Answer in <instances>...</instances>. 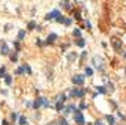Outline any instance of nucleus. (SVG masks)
Segmentation results:
<instances>
[{
    "mask_svg": "<svg viewBox=\"0 0 126 125\" xmlns=\"http://www.w3.org/2000/svg\"><path fill=\"white\" fill-rule=\"evenodd\" d=\"M111 45H113V48L116 50V51H122L123 44H122V41H120V39H117V38H113V39H111Z\"/></svg>",
    "mask_w": 126,
    "mask_h": 125,
    "instance_id": "obj_1",
    "label": "nucleus"
},
{
    "mask_svg": "<svg viewBox=\"0 0 126 125\" xmlns=\"http://www.w3.org/2000/svg\"><path fill=\"white\" fill-rule=\"evenodd\" d=\"M65 100H66V96H65V95L57 96V103H56V110H57V112H60V110H62V107H63V103H65Z\"/></svg>",
    "mask_w": 126,
    "mask_h": 125,
    "instance_id": "obj_2",
    "label": "nucleus"
},
{
    "mask_svg": "<svg viewBox=\"0 0 126 125\" xmlns=\"http://www.w3.org/2000/svg\"><path fill=\"white\" fill-rule=\"evenodd\" d=\"M72 83L81 86V84L84 83V77H83V75H74V77H72Z\"/></svg>",
    "mask_w": 126,
    "mask_h": 125,
    "instance_id": "obj_3",
    "label": "nucleus"
},
{
    "mask_svg": "<svg viewBox=\"0 0 126 125\" xmlns=\"http://www.w3.org/2000/svg\"><path fill=\"white\" fill-rule=\"evenodd\" d=\"M75 122L78 125H84V118H83L81 112H75Z\"/></svg>",
    "mask_w": 126,
    "mask_h": 125,
    "instance_id": "obj_4",
    "label": "nucleus"
},
{
    "mask_svg": "<svg viewBox=\"0 0 126 125\" xmlns=\"http://www.w3.org/2000/svg\"><path fill=\"white\" fill-rule=\"evenodd\" d=\"M59 17H60V12H59V11H53V12L47 14V17H45V18H47V20H57Z\"/></svg>",
    "mask_w": 126,
    "mask_h": 125,
    "instance_id": "obj_5",
    "label": "nucleus"
},
{
    "mask_svg": "<svg viewBox=\"0 0 126 125\" xmlns=\"http://www.w3.org/2000/svg\"><path fill=\"white\" fill-rule=\"evenodd\" d=\"M84 94H86L84 89H72V90H71V95H72V96H78V98H80V96H83Z\"/></svg>",
    "mask_w": 126,
    "mask_h": 125,
    "instance_id": "obj_6",
    "label": "nucleus"
},
{
    "mask_svg": "<svg viewBox=\"0 0 126 125\" xmlns=\"http://www.w3.org/2000/svg\"><path fill=\"white\" fill-rule=\"evenodd\" d=\"M44 104H45V100H44V98H38V100L35 101V104H33V107H35V109H39V107L44 106Z\"/></svg>",
    "mask_w": 126,
    "mask_h": 125,
    "instance_id": "obj_7",
    "label": "nucleus"
},
{
    "mask_svg": "<svg viewBox=\"0 0 126 125\" xmlns=\"http://www.w3.org/2000/svg\"><path fill=\"white\" fill-rule=\"evenodd\" d=\"M2 54L3 56H6V54H9V48H8V45H6V42H2Z\"/></svg>",
    "mask_w": 126,
    "mask_h": 125,
    "instance_id": "obj_8",
    "label": "nucleus"
},
{
    "mask_svg": "<svg viewBox=\"0 0 126 125\" xmlns=\"http://www.w3.org/2000/svg\"><path fill=\"white\" fill-rule=\"evenodd\" d=\"M54 39H57V35H54V33H53V35H50V36L47 38V44H53Z\"/></svg>",
    "mask_w": 126,
    "mask_h": 125,
    "instance_id": "obj_9",
    "label": "nucleus"
},
{
    "mask_svg": "<svg viewBox=\"0 0 126 125\" xmlns=\"http://www.w3.org/2000/svg\"><path fill=\"white\" fill-rule=\"evenodd\" d=\"M63 8H65V9H71V3H69V0H63Z\"/></svg>",
    "mask_w": 126,
    "mask_h": 125,
    "instance_id": "obj_10",
    "label": "nucleus"
},
{
    "mask_svg": "<svg viewBox=\"0 0 126 125\" xmlns=\"http://www.w3.org/2000/svg\"><path fill=\"white\" fill-rule=\"evenodd\" d=\"M29 30H33V29H35V27H36V23L35 21H30V23H29Z\"/></svg>",
    "mask_w": 126,
    "mask_h": 125,
    "instance_id": "obj_11",
    "label": "nucleus"
},
{
    "mask_svg": "<svg viewBox=\"0 0 126 125\" xmlns=\"http://www.w3.org/2000/svg\"><path fill=\"white\" fill-rule=\"evenodd\" d=\"M5 81H6V84H11V83H12V78H11V75H5Z\"/></svg>",
    "mask_w": 126,
    "mask_h": 125,
    "instance_id": "obj_12",
    "label": "nucleus"
},
{
    "mask_svg": "<svg viewBox=\"0 0 126 125\" xmlns=\"http://www.w3.org/2000/svg\"><path fill=\"white\" fill-rule=\"evenodd\" d=\"M77 45H78V47H84V39H81V38H80L78 41H77Z\"/></svg>",
    "mask_w": 126,
    "mask_h": 125,
    "instance_id": "obj_13",
    "label": "nucleus"
},
{
    "mask_svg": "<svg viewBox=\"0 0 126 125\" xmlns=\"http://www.w3.org/2000/svg\"><path fill=\"white\" fill-rule=\"evenodd\" d=\"M74 36H77V38L80 39V36H81V32H80L78 29H75V30H74Z\"/></svg>",
    "mask_w": 126,
    "mask_h": 125,
    "instance_id": "obj_14",
    "label": "nucleus"
},
{
    "mask_svg": "<svg viewBox=\"0 0 126 125\" xmlns=\"http://www.w3.org/2000/svg\"><path fill=\"white\" fill-rule=\"evenodd\" d=\"M24 36H26V32H24V30H20V33H18V39H23Z\"/></svg>",
    "mask_w": 126,
    "mask_h": 125,
    "instance_id": "obj_15",
    "label": "nucleus"
},
{
    "mask_svg": "<svg viewBox=\"0 0 126 125\" xmlns=\"http://www.w3.org/2000/svg\"><path fill=\"white\" fill-rule=\"evenodd\" d=\"M17 59H18V56H17V53L11 54V60H12V62H17Z\"/></svg>",
    "mask_w": 126,
    "mask_h": 125,
    "instance_id": "obj_16",
    "label": "nucleus"
},
{
    "mask_svg": "<svg viewBox=\"0 0 126 125\" xmlns=\"http://www.w3.org/2000/svg\"><path fill=\"white\" fill-rule=\"evenodd\" d=\"M26 122H27V119H26L24 116H21V118H20V125H24Z\"/></svg>",
    "mask_w": 126,
    "mask_h": 125,
    "instance_id": "obj_17",
    "label": "nucleus"
},
{
    "mask_svg": "<svg viewBox=\"0 0 126 125\" xmlns=\"http://www.w3.org/2000/svg\"><path fill=\"white\" fill-rule=\"evenodd\" d=\"M107 121H108V122H110V124L113 125V124H114V118H113V116H110V115H108V116H107Z\"/></svg>",
    "mask_w": 126,
    "mask_h": 125,
    "instance_id": "obj_18",
    "label": "nucleus"
},
{
    "mask_svg": "<svg viewBox=\"0 0 126 125\" xmlns=\"http://www.w3.org/2000/svg\"><path fill=\"white\" fill-rule=\"evenodd\" d=\"M86 74H87V75H92V74H93V71H92V68H86Z\"/></svg>",
    "mask_w": 126,
    "mask_h": 125,
    "instance_id": "obj_19",
    "label": "nucleus"
},
{
    "mask_svg": "<svg viewBox=\"0 0 126 125\" xmlns=\"http://www.w3.org/2000/svg\"><path fill=\"white\" fill-rule=\"evenodd\" d=\"M68 59H69V60H74V59H77V54H75V53H74V54H69V56H68Z\"/></svg>",
    "mask_w": 126,
    "mask_h": 125,
    "instance_id": "obj_20",
    "label": "nucleus"
},
{
    "mask_svg": "<svg viewBox=\"0 0 126 125\" xmlns=\"http://www.w3.org/2000/svg\"><path fill=\"white\" fill-rule=\"evenodd\" d=\"M26 69H24V66H21V68H18V69H17V74H23Z\"/></svg>",
    "mask_w": 126,
    "mask_h": 125,
    "instance_id": "obj_21",
    "label": "nucleus"
},
{
    "mask_svg": "<svg viewBox=\"0 0 126 125\" xmlns=\"http://www.w3.org/2000/svg\"><path fill=\"white\" fill-rule=\"evenodd\" d=\"M98 92H101V94H105L107 90H105V88H102V86H99V88H98Z\"/></svg>",
    "mask_w": 126,
    "mask_h": 125,
    "instance_id": "obj_22",
    "label": "nucleus"
},
{
    "mask_svg": "<svg viewBox=\"0 0 126 125\" xmlns=\"http://www.w3.org/2000/svg\"><path fill=\"white\" fill-rule=\"evenodd\" d=\"M65 21H66V18H63L62 15L59 17V18H57V23H65Z\"/></svg>",
    "mask_w": 126,
    "mask_h": 125,
    "instance_id": "obj_23",
    "label": "nucleus"
},
{
    "mask_svg": "<svg viewBox=\"0 0 126 125\" xmlns=\"http://www.w3.org/2000/svg\"><path fill=\"white\" fill-rule=\"evenodd\" d=\"M75 18L77 20H81V17H80V11H75Z\"/></svg>",
    "mask_w": 126,
    "mask_h": 125,
    "instance_id": "obj_24",
    "label": "nucleus"
},
{
    "mask_svg": "<svg viewBox=\"0 0 126 125\" xmlns=\"http://www.w3.org/2000/svg\"><path fill=\"white\" fill-rule=\"evenodd\" d=\"M59 125H68V122L65 121V119H62V121H60V124H59Z\"/></svg>",
    "mask_w": 126,
    "mask_h": 125,
    "instance_id": "obj_25",
    "label": "nucleus"
},
{
    "mask_svg": "<svg viewBox=\"0 0 126 125\" xmlns=\"http://www.w3.org/2000/svg\"><path fill=\"white\" fill-rule=\"evenodd\" d=\"M65 24H66V26H69V24H71V18H66V21H65Z\"/></svg>",
    "mask_w": 126,
    "mask_h": 125,
    "instance_id": "obj_26",
    "label": "nucleus"
},
{
    "mask_svg": "<svg viewBox=\"0 0 126 125\" xmlns=\"http://www.w3.org/2000/svg\"><path fill=\"white\" fill-rule=\"evenodd\" d=\"M11 118H12V121H15V119H17V113H12V115H11Z\"/></svg>",
    "mask_w": 126,
    "mask_h": 125,
    "instance_id": "obj_27",
    "label": "nucleus"
},
{
    "mask_svg": "<svg viewBox=\"0 0 126 125\" xmlns=\"http://www.w3.org/2000/svg\"><path fill=\"white\" fill-rule=\"evenodd\" d=\"M3 74H5V68H0V77H2Z\"/></svg>",
    "mask_w": 126,
    "mask_h": 125,
    "instance_id": "obj_28",
    "label": "nucleus"
},
{
    "mask_svg": "<svg viewBox=\"0 0 126 125\" xmlns=\"http://www.w3.org/2000/svg\"><path fill=\"white\" fill-rule=\"evenodd\" d=\"M86 107H87V106H86L84 103H81V104H80V109H86Z\"/></svg>",
    "mask_w": 126,
    "mask_h": 125,
    "instance_id": "obj_29",
    "label": "nucleus"
},
{
    "mask_svg": "<svg viewBox=\"0 0 126 125\" xmlns=\"http://www.w3.org/2000/svg\"><path fill=\"white\" fill-rule=\"evenodd\" d=\"M3 125H9V124H8V121H3Z\"/></svg>",
    "mask_w": 126,
    "mask_h": 125,
    "instance_id": "obj_30",
    "label": "nucleus"
},
{
    "mask_svg": "<svg viewBox=\"0 0 126 125\" xmlns=\"http://www.w3.org/2000/svg\"><path fill=\"white\" fill-rule=\"evenodd\" d=\"M95 125H102V124H101V122H96V124H95Z\"/></svg>",
    "mask_w": 126,
    "mask_h": 125,
    "instance_id": "obj_31",
    "label": "nucleus"
},
{
    "mask_svg": "<svg viewBox=\"0 0 126 125\" xmlns=\"http://www.w3.org/2000/svg\"><path fill=\"white\" fill-rule=\"evenodd\" d=\"M48 125H53V124H48Z\"/></svg>",
    "mask_w": 126,
    "mask_h": 125,
    "instance_id": "obj_32",
    "label": "nucleus"
},
{
    "mask_svg": "<svg viewBox=\"0 0 126 125\" xmlns=\"http://www.w3.org/2000/svg\"><path fill=\"white\" fill-rule=\"evenodd\" d=\"M125 57H126V53H125Z\"/></svg>",
    "mask_w": 126,
    "mask_h": 125,
    "instance_id": "obj_33",
    "label": "nucleus"
},
{
    "mask_svg": "<svg viewBox=\"0 0 126 125\" xmlns=\"http://www.w3.org/2000/svg\"><path fill=\"white\" fill-rule=\"evenodd\" d=\"M125 72H126V69H125Z\"/></svg>",
    "mask_w": 126,
    "mask_h": 125,
    "instance_id": "obj_34",
    "label": "nucleus"
}]
</instances>
